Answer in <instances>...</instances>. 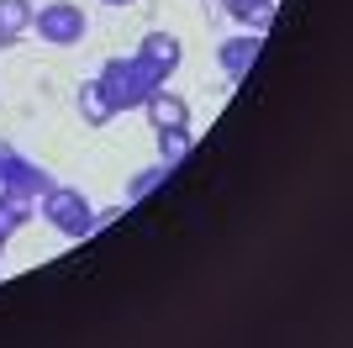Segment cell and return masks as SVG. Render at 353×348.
I'll return each mask as SVG.
<instances>
[{"mask_svg":"<svg viewBox=\"0 0 353 348\" xmlns=\"http://www.w3.org/2000/svg\"><path fill=\"white\" fill-rule=\"evenodd\" d=\"M143 111H148L153 127H190V106H185V95H174V90H163V85L143 101Z\"/></svg>","mask_w":353,"mask_h":348,"instance_id":"obj_7","label":"cell"},{"mask_svg":"<svg viewBox=\"0 0 353 348\" xmlns=\"http://www.w3.org/2000/svg\"><path fill=\"white\" fill-rule=\"evenodd\" d=\"M37 211H43V222L59 238H69V243H79V238H90L95 232V206H90L85 190H74V185H53L37 201Z\"/></svg>","mask_w":353,"mask_h":348,"instance_id":"obj_2","label":"cell"},{"mask_svg":"<svg viewBox=\"0 0 353 348\" xmlns=\"http://www.w3.org/2000/svg\"><path fill=\"white\" fill-rule=\"evenodd\" d=\"M32 27H37V37L53 43V48H79L85 32H90V21H85V11H79L74 0H48V6H37Z\"/></svg>","mask_w":353,"mask_h":348,"instance_id":"obj_3","label":"cell"},{"mask_svg":"<svg viewBox=\"0 0 353 348\" xmlns=\"http://www.w3.org/2000/svg\"><path fill=\"white\" fill-rule=\"evenodd\" d=\"M0 259H6V238H0Z\"/></svg>","mask_w":353,"mask_h":348,"instance_id":"obj_15","label":"cell"},{"mask_svg":"<svg viewBox=\"0 0 353 348\" xmlns=\"http://www.w3.org/2000/svg\"><path fill=\"white\" fill-rule=\"evenodd\" d=\"M169 174H174V164H153V169H143V174H132V180H127V201H148V195H153V190H159L163 185V180H169Z\"/></svg>","mask_w":353,"mask_h":348,"instance_id":"obj_12","label":"cell"},{"mask_svg":"<svg viewBox=\"0 0 353 348\" xmlns=\"http://www.w3.org/2000/svg\"><path fill=\"white\" fill-rule=\"evenodd\" d=\"M132 58L153 74V79H159V85H169V79H174V69H179V58H185V48H179L174 32H148L143 43H137Z\"/></svg>","mask_w":353,"mask_h":348,"instance_id":"obj_5","label":"cell"},{"mask_svg":"<svg viewBox=\"0 0 353 348\" xmlns=\"http://www.w3.org/2000/svg\"><path fill=\"white\" fill-rule=\"evenodd\" d=\"M195 148V132L190 127H159V159L163 164H185Z\"/></svg>","mask_w":353,"mask_h":348,"instance_id":"obj_10","label":"cell"},{"mask_svg":"<svg viewBox=\"0 0 353 348\" xmlns=\"http://www.w3.org/2000/svg\"><path fill=\"white\" fill-rule=\"evenodd\" d=\"M32 211H37L32 201H16V195H6V190H0V238L11 243L16 232H21V227L32 222Z\"/></svg>","mask_w":353,"mask_h":348,"instance_id":"obj_11","label":"cell"},{"mask_svg":"<svg viewBox=\"0 0 353 348\" xmlns=\"http://www.w3.org/2000/svg\"><path fill=\"white\" fill-rule=\"evenodd\" d=\"M259 6H264V0H221V11L232 16V21H243V27H248V16L259 11Z\"/></svg>","mask_w":353,"mask_h":348,"instance_id":"obj_13","label":"cell"},{"mask_svg":"<svg viewBox=\"0 0 353 348\" xmlns=\"http://www.w3.org/2000/svg\"><path fill=\"white\" fill-rule=\"evenodd\" d=\"M95 79H101V90H105V101H111L117 116L121 111H143V101L159 90V79H153L137 58H105Z\"/></svg>","mask_w":353,"mask_h":348,"instance_id":"obj_1","label":"cell"},{"mask_svg":"<svg viewBox=\"0 0 353 348\" xmlns=\"http://www.w3.org/2000/svg\"><path fill=\"white\" fill-rule=\"evenodd\" d=\"M0 190L6 195H16V201H43L48 190H53V180H48L43 164H32L27 153H16V148H0Z\"/></svg>","mask_w":353,"mask_h":348,"instance_id":"obj_4","label":"cell"},{"mask_svg":"<svg viewBox=\"0 0 353 348\" xmlns=\"http://www.w3.org/2000/svg\"><path fill=\"white\" fill-rule=\"evenodd\" d=\"M37 6L32 0H0V48H16V37L32 27Z\"/></svg>","mask_w":353,"mask_h":348,"instance_id":"obj_9","label":"cell"},{"mask_svg":"<svg viewBox=\"0 0 353 348\" xmlns=\"http://www.w3.org/2000/svg\"><path fill=\"white\" fill-rule=\"evenodd\" d=\"M259 53H264V37H253V32H237V37H227V43L216 48V64L227 79H248V69L259 64Z\"/></svg>","mask_w":353,"mask_h":348,"instance_id":"obj_6","label":"cell"},{"mask_svg":"<svg viewBox=\"0 0 353 348\" xmlns=\"http://www.w3.org/2000/svg\"><path fill=\"white\" fill-rule=\"evenodd\" d=\"M101 6H137V0H101Z\"/></svg>","mask_w":353,"mask_h":348,"instance_id":"obj_14","label":"cell"},{"mask_svg":"<svg viewBox=\"0 0 353 348\" xmlns=\"http://www.w3.org/2000/svg\"><path fill=\"white\" fill-rule=\"evenodd\" d=\"M74 106H79V116H85V127H105L111 122V101H105L101 79H79V95H74Z\"/></svg>","mask_w":353,"mask_h":348,"instance_id":"obj_8","label":"cell"}]
</instances>
